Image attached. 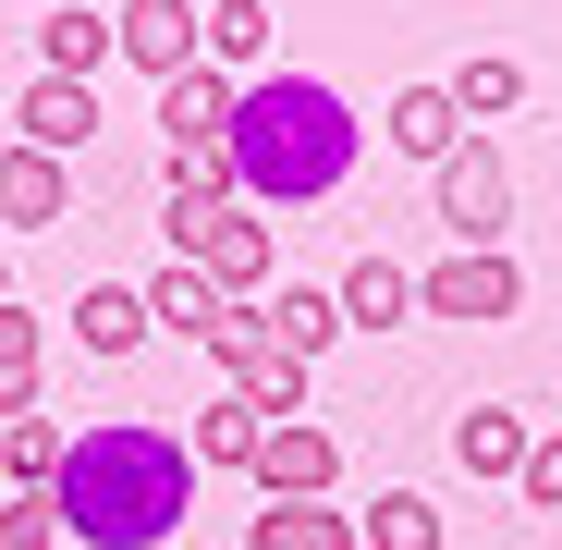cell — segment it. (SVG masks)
Listing matches in <instances>:
<instances>
[{"mask_svg":"<svg viewBox=\"0 0 562 550\" xmlns=\"http://www.w3.org/2000/svg\"><path fill=\"white\" fill-rule=\"evenodd\" d=\"M49 514L74 550H159L183 514H196V452H183L159 416H111L61 452L49 478Z\"/></svg>","mask_w":562,"mask_h":550,"instance_id":"obj_1","label":"cell"},{"mask_svg":"<svg viewBox=\"0 0 562 550\" xmlns=\"http://www.w3.org/2000/svg\"><path fill=\"white\" fill-rule=\"evenodd\" d=\"M355 147H367V123L342 111V86H318V74H257L233 99V183H245V209L330 197V183L355 171Z\"/></svg>","mask_w":562,"mask_h":550,"instance_id":"obj_2","label":"cell"},{"mask_svg":"<svg viewBox=\"0 0 562 550\" xmlns=\"http://www.w3.org/2000/svg\"><path fill=\"white\" fill-rule=\"evenodd\" d=\"M428 209H440L452 245H502V233H514V159H502L490 135H464V147L428 171Z\"/></svg>","mask_w":562,"mask_h":550,"instance_id":"obj_3","label":"cell"},{"mask_svg":"<svg viewBox=\"0 0 562 550\" xmlns=\"http://www.w3.org/2000/svg\"><path fill=\"white\" fill-rule=\"evenodd\" d=\"M171 257H196L233 306L269 294V221H245V209H171Z\"/></svg>","mask_w":562,"mask_h":550,"instance_id":"obj_4","label":"cell"},{"mask_svg":"<svg viewBox=\"0 0 562 550\" xmlns=\"http://www.w3.org/2000/svg\"><path fill=\"white\" fill-rule=\"evenodd\" d=\"M526 306V269L502 245H452L440 269H416V318H514Z\"/></svg>","mask_w":562,"mask_h":550,"instance_id":"obj_5","label":"cell"},{"mask_svg":"<svg viewBox=\"0 0 562 550\" xmlns=\"http://www.w3.org/2000/svg\"><path fill=\"white\" fill-rule=\"evenodd\" d=\"M123 61L147 74V86H171V74H196L209 61V13H196V0H123Z\"/></svg>","mask_w":562,"mask_h":550,"instance_id":"obj_6","label":"cell"},{"mask_svg":"<svg viewBox=\"0 0 562 550\" xmlns=\"http://www.w3.org/2000/svg\"><path fill=\"white\" fill-rule=\"evenodd\" d=\"M330 478H342V440L318 416H281L257 440V502H330Z\"/></svg>","mask_w":562,"mask_h":550,"instance_id":"obj_7","label":"cell"},{"mask_svg":"<svg viewBox=\"0 0 562 550\" xmlns=\"http://www.w3.org/2000/svg\"><path fill=\"white\" fill-rule=\"evenodd\" d=\"M37 221H74V171L49 147H0V233H37Z\"/></svg>","mask_w":562,"mask_h":550,"instance_id":"obj_8","label":"cell"},{"mask_svg":"<svg viewBox=\"0 0 562 550\" xmlns=\"http://www.w3.org/2000/svg\"><path fill=\"white\" fill-rule=\"evenodd\" d=\"M233 99H245V86H233L221 61L171 74V86H159V147H196V135H233Z\"/></svg>","mask_w":562,"mask_h":550,"instance_id":"obj_9","label":"cell"},{"mask_svg":"<svg viewBox=\"0 0 562 550\" xmlns=\"http://www.w3.org/2000/svg\"><path fill=\"white\" fill-rule=\"evenodd\" d=\"M135 294H147V330H196V343H209V330L233 318V294L209 282L196 257H159V282H135Z\"/></svg>","mask_w":562,"mask_h":550,"instance_id":"obj_10","label":"cell"},{"mask_svg":"<svg viewBox=\"0 0 562 550\" xmlns=\"http://www.w3.org/2000/svg\"><path fill=\"white\" fill-rule=\"evenodd\" d=\"M526 440H538V428H526L514 404H464V416H452V465H464V478H526Z\"/></svg>","mask_w":562,"mask_h":550,"instance_id":"obj_11","label":"cell"},{"mask_svg":"<svg viewBox=\"0 0 562 550\" xmlns=\"http://www.w3.org/2000/svg\"><path fill=\"white\" fill-rule=\"evenodd\" d=\"M13 123H25V147H49V159H61V147H86V135H99V86H74V74H37Z\"/></svg>","mask_w":562,"mask_h":550,"instance_id":"obj_12","label":"cell"},{"mask_svg":"<svg viewBox=\"0 0 562 550\" xmlns=\"http://www.w3.org/2000/svg\"><path fill=\"white\" fill-rule=\"evenodd\" d=\"M330 294H342V330H392V318H416V269L404 257H355Z\"/></svg>","mask_w":562,"mask_h":550,"instance_id":"obj_13","label":"cell"},{"mask_svg":"<svg viewBox=\"0 0 562 550\" xmlns=\"http://www.w3.org/2000/svg\"><path fill=\"white\" fill-rule=\"evenodd\" d=\"M257 440H269V416H257L245 392L196 404V428H183V452H196V478H209V465H245V478H257Z\"/></svg>","mask_w":562,"mask_h":550,"instance_id":"obj_14","label":"cell"},{"mask_svg":"<svg viewBox=\"0 0 562 550\" xmlns=\"http://www.w3.org/2000/svg\"><path fill=\"white\" fill-rule=\"evenodd\" d=\"M269 343L318 367V355L342 343V294H318V282H269Z\"/></svg>","mask_w":562,"mask_h":550,"instance_id":"obj_15","label":"cell"},{"mask_svg":"<svg viewBox=\"0 0 562 550\" xmlns=\"http://www.w3.org/2000/svg\"><path fill=\"white\" fill-rule=\"evenodd\" d=\"M245 550H367V538H355V514H330V502H257Z\"/></svg>","mask_w":562,"mask_h":550,"instance_id":"obj_16","label":"cell"},{"mask_svg":"<svg viewBox=\"0 0 562 550\" xmlns=\"http://www.w3.org/2000/svg\"><path fill=\"white\" fill-rule=\"evenodd\" d=\"M74 343H86V355H135V343H147V294H135V282H86V294H74Z\"/></svg>","mask_w":562,"mask_h":550,"instance_id":"obj_17","label":"cell"},{"mask_svg":"<svg viewBox=\"0 0 562 550\" xmlns=\"http://www.w3.org/2000/svg\"><path fill=\"white\" fill-rule=\"evenodd\" d=\"M99 61H123V25H111V13H49V25H37V74H74V86H86Z\"/></svg>","mask_w":562,"mask_h":550,"instance_id":"obj_18","label":"cell"},{"mask_svg":"<svg viewBox=\"0 0 562 550\" xmlns=\"http://www.w3.org/2000/svg\"><path fill=\"white\" fill-rule=\"evenodd\" d=\"M392 147H404V159H428V171L464 147V111H452V86H404V99H392Z\"/></svg>","mask_w":562,"mask_h":550,"instance_id":"obj_19","label":"cell"},{"mask_svg":"<svg viewBox=\"0 0 562 550\" xmlns=\"http://www.w3.org/2000/svg\"><path fill=\"white\" fill-rule=\"evenodd\" d=\"M171 171V209H233L245 183H233V135H196V147H159Z\"/></svg>","mask_w":562,"mask_h":550,"instance_id":"obj_20","label":"cell"},{"mask_svg":"<svg viewBox=\"0 0 562 550\" xmlns=\"http://www.w3.org/2000/svg\"><path fill=\"white\" fill-rule=\"evenodd\" d=\"M209 61H221L233 86H257V61H269V0H209Z\"/></svg>","mask_w":562,"mask_h":550,"instance_id":"obj_21","label":"cell"},{"mask_svg":"<svg viewBox=\"0 0 562 550\" xmlns=\"http://www.w3.org/2000/svg\"><path fill=\"white\" fill-rule=\"evenodd\" d=\"M355 538L367 550H440V502L428 490H380V502L355 514Z\"/></svg>","mask_w":562,"mask_h":550,"instance_id":"obj_22","label":"cell"},{"mask_svg":"<svg viewBox=\"0 0 562 550\" xmlns=\"http://www.w3.org/2000/svg\"><path fill=\"white\" fill-rule=\"evenodd\" d=\"M233 392H245V404H257L269 428H281V416H306V355H281V343H257V355L233 367Z\"/></svg>","mask_w":562,"mask_h":550,"instance_id":"obj_23","label":"cell"},{"mask_svg":"<svg viewBox=\"0 0 562 550\" xmlns=\"http://www.w3.org/2000/svg\"><path fill=\"white\" fill-rule=\"evenodd\" d=\"M61 452H74V428L13 416V428H0V478H13V490H49V478H61Z\"/></svg>","mask_w":562,"mask_h":550,"instance_id":"obj_24","label":"cell"},{"mask_svg":"<svg viewBox=\"0 0 562 550\" xmlns=\"http://www.w3.org/2000/svg\"><path fill=\"white\" fill-rule=\"evenodd\" d=\"M37 367H49V330L25 306H0V404H13V416L37 404Z\"/></svg>","mask_w":562,"mask_h":550,"instance_id":"obj_25","label":"cell"},{"mask_svg":"<svg viewBox=\"0 0 562 550\" xmlns=\"http://www.w3.org/2000/svg\"><path fill=\"white\" fill-rule=\"evenodd\" d=\"M514 99H526V61H502V49H490V61H464V74H452V111H464V123H502Z\"/></svg>","mask_w":562,"mask_h":550,"instance_id":"obj_26","label":"cell"},{"mask_svg":"<svg viewBox=\"0 0 562 550\" xmlns=\"http://www.w3.org/2000/svg\"><path fill=\"white\" fill-rule=\"evenodd\" d=\"M0 550H61V514H49V490H13V502H0Z\"/></svg>","mask_w":562,"mask_h":550,"instance_id":"obj_27","label":"cell"},{"mask_svg":"<svg viewBox=\"0 0 562 550\" xmlns=\"http://www.w3.org/2000/svg\"><path fill=\"white\" fill-rule=\"evenodd\" d=\"M514 490H526V502H550V514H562V428H538V440H526V478H514Z\"/></svg>","mask_w":562,"mask_h":550,"instance_id":"obj_28","label":"cell"},{"mask_svg":"<svg viewBox=\"0 0 562 550\" xmlns=\"http://www.w3.org/2000/svg\"><path fill=\"white\" fill-rule=\"evenodd\" d=\"M0 306H13V269H0Z\"/></svg>","mask_w":562,"mask_h":550,"instance_id":"obj_29","label":"cell"},{"mask_svg":"<svg viewBox=\"0 0 562 550\" xmlns=\"http://www.w3.org/2000/svg\"><path fill=\"white\" fill-rule=\"evenodd\" d=\"M0 428H13V404H0Z\"/></svg>","mask_w":562,"mask_h":550,"instance_id":"obj_30","label":"cell"}]
</instances>
